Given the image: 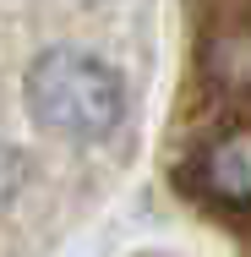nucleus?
<instances>
[{"label":"nucleus","instance_id":"7ed1b4c3","mask_svg":"<svg viewBox=\"0 0 251 257\" xmlns=\"http://www.w3.org/2000/svg\"><path fill=\"white\" fill-rule=\"evenodd\" d=\"M202 77L224 99H251V28H218L202 44Z\"/></svg>","mask_w":251,"mask_h":257},{"label":"nucleus","instance_id":"f03ea898","mask_svg":"<svg viewBox=\"0 0 251 257\" xmlns=\"http://www.w3.org/2000/svg\"><path fill=\"white\" fill-rule=\"evenodd\" d=\"M197 186L224 208H251V126L218 132L197 159Z\"/></svg>","mask_w":251,"mask_h":257},{"label":"nucleus","instance_id":"f257e3e1","mask_svg":"<svg viewBox=\"0 0 251 257\" xmlns=\"http://www.w3.org/2000/svg\"><path fill=\"white\" fill-rule=\"evenodd\" d=\"M28 109L60 137H104L115 132L126 93L120 77L88 50H50L28 71Z\"/></svg>","mask_w":251,"mask_h":257},{"label":"nucleus","instance_id":"20e7f679","mask_svg":"<svg viewBox=\"0 0 251 257\" xmlns=\"http://www.w3.org/2000/svg\"><path fill=\"white\" fill-rule=\"evenodd\" d=\"M17 186H22V154L11 143H0V203L17 197Z\"/></svg>","mask_w":251,"mask_h":257}]
</instances>
